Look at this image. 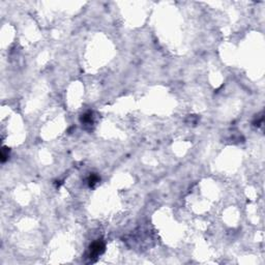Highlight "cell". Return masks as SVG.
Listing matches in <instances>:
<instances>
[{
	"mask_svg": "<svg viewBox=\"0 0 265 265\" xmlns=\"http://www.w3.org/2000/svg\"><path fill=\"white\" fill-rule=\"evenodd\" d=\"M105 249V245L102 241H95L90 245V258L96 257L100 254H102Z\"/></svg>",
	"mask_w": 265,
	"mask_h": 265,
	"instance_id": "obj_1",
	"label": "cell"
},
{
	"mask_svg": "<svg viewBox=\"0 0 265 265\" xmlns=\"http://www.w3.org/2000/svg\"><path fill=\"white\" fill-rule=\"evenodd\" d=\"M99 180V177L95 175H91L90 178H89V185L90 187H92V185H94V184H96V181Z\"/></svg>",
	"mask_w": 265,
	"mask_h": 265,
	"instance_id": "obj_2",
	"label": "cell"
}]
</instances>
